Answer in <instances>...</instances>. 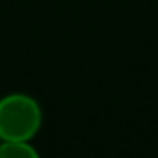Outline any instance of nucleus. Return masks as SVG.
I'll list each match as a JSON object with an SVG mask.
<instances>
[{
	"mask_svg": "<svg viewBox=\"0 0 158 158\" xmlns=\"http://www.w3.org/2000/svg\"><path fill=\"white\" fill-rule=\"evenodd\" d=\"M42 127L39 101L24 92H11L0 98V140L31 142Z\"/></svg>",
	"mask_w": 158,
	"mask_h": 158,
	"instance_id": "1",
	"label": "nucleus"
},
{
	"mask_svg": "<svg viewBox=\"0 0 158 158\" xmlns=\"http://www.w3.org/2000/svg\"><path fill=\"white\" fill-rule=\"evenodd\" d=\"M0 158H40V155L26 140H2Z\"/></svg>",
	"mask_w": 158,
	"mask_h": 158,
	"instance_id": "2",
	"label": "nucleus"
},
{
	"mask_svg": "<svg viewBox=\"0 0 158 158\" xmlns=\"http://www.w3.org/2000/svg\"><path fill=\"white\" fill-rule=\"evenodd\" d=\"M0 142H2V140H0Z\"/></svg>",
	"mask_w": 158,
	"mask_h": 158,
	"instance_id": "3",
	"label": "nucleus"
}]
</instances>
